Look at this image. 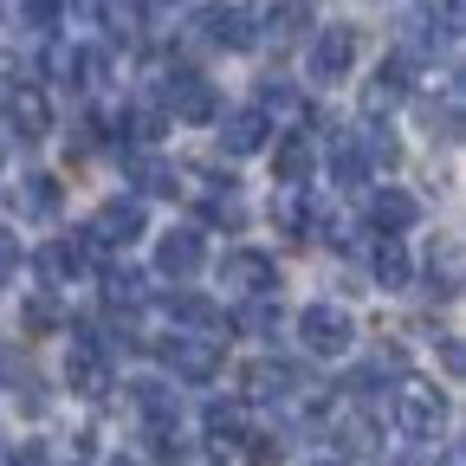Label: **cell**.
I'll use <instances>...</instances> for the list:
<instances>
[{"label": "cell", "mask_w": 466, "mask_h": 466, "mask_svg": "<svg viewBox=\"0 0 466 466\" xmlns=\"http://www.w3.org/2000/svg\"><path fill=\"white\" fill-rule=\"evenodd\" d=\"M370 266H376V285H382V291H401L408 279H415V272H408V253H401V240H395V233H382V240H376Z\"/></svg>", "instance_id": "cell-16"}, {"label": "cell", "mask_w": 466, "mask_h": 466, "mask_svg": "<svg viewBox=\"0 0 466 466\" xmlns=\"http://www.w3.org/2000/svg\"><path fill=\"white\" fill-rule=\"evenodd\" d=\"M311 168H318V149H311V137H305V130H291V137L279 143V156H272V175H279V188H299V182H311Z\"/></svg>", "instance_id": "cell-12"}, {"label": "cell", "mask_w": 466, "mask_h": 466, "mask_svg": "<svg viewBox=\"0 0 466 466\" xmlns=\"http://www.w3.org/2000/svg\"><path fill=\"white\" fill-rule=\"evenodd\" d=\"M58 14H66V0H20V20H26L33 33H52Z\"/></svg>", "instance_id": "cell-29"}, {"label": "cell", "mask_w": 466, "mask_h": 466, "mask_svg": "<svg viewBox=\"0 0 466 466\" xmlns=\"http://www.w3.org/2000/svg\"><path fill=\"white\" fill-rule=\"evenodd\" d=\"M201 266H208L201 227H168L162 240H156V272H162V279H195Z\"/></svg>", "instance_id": "cell-6"}, {"label": "cell", "mask_w": 466, "mask_h": 466, "mask_svg": "<svg viewBox=\"0 0 466 466\" xmlns=\"http://www.w3.org/2000/svg\"><path fill=\"white\" fill-rule=\"evenodd\" d=\"M395 428L408 434V441H434L441 428H447V395L434 389V382H415V376H401L395 382Z\"/></svg>", "instance_id": "cell-1"}, {"label": "cell", "mask_w": 466, "mask_h": 466, "mask_svg": "<svg viewBox=\"0 0 466 466\" xmlns=\"http://www.w3.org/2000/svg\"><path fill=\"white\" fill-rule=\"evenodd\" d=\"M33 266H39V279H46V285H66V279H78V272H85V253H78L72 240H46V247L33 253Z\"/></svg>", "instance_id": "cell-15"}, {"label": "cell", "mask_w": 466, "mask_h": 466, "mask_svg": "<svg viewBox=\"0 0 466 466\" xmlns=\"http://www.w3.org/2000/svg\"><path fill=\"white\" fill-rule=\"evenodd\" d=\"M97 20H104V33H110V39H137L143 7H137V0H97Z\"/></svg>", "instance_id": "cell-23"}, {"label": "cell", "mask_w": 466, "mask_h": 466, "mask_svg": "<svg viewBox=\"0 0 466 466\" xmlns=\"http://www.w3.org/2000/svg\"><path fill=\"white\" fill-rule=\"evenodd\" d=\"M220 337H201V330H175L168 343H162V370L175 376V382H214L220 376Z\"/></svg>", "instance_id": "cell-2"}, {"label": "cell", "mask_w": 466, "mask_h": 466, "mask_svg": "<svg viewBox=\"0 0 466 466\" xmlns=\"http://www.w3.org/2000/svg\"><path fill=\"white\" fill-rule=\"evenodd\" d=\"M214 124H220V149H227V162L259 156V149L272 143V116H266V110H227V116H214Z\"/></svg>", "instance_id": "cell-7"}, {"label": "cell", "mask_w": 466, "mask_h": 466, "mask_svg": "<svg viewBox=\"0 0 466 466\" xmlns=\"http://www.w3.org/2000/svg\"><path fill=\"white\" fill-rule=\"evenodd\" d=\"M201 428H208L214 453H227V447H247V401H208Z\"/></svg>", "instance_id": "cell-13"}, {"label": "cell", "mask_w": 466, "mask_h": 466, "mask_svg": "<svg viewBox=\"0 0 466 466\" xmlns=\"http://www.w3.org/2000/svg\"><path fill=\"white\" fill-rule=\"evenodd\" d=\"M20 272V233L14 227H0V285H7Z\"/></svg>", "instance_id": "cell-33"}, {"label": "cell", "mask_w": 466, "mask_h": 466, "mask_svg": "<svg viewBox=\"0 0 466 466\" xmlns=\"http://www.w3.org/2000/svg\"><path fill=\"white\" fill-rule=\"evenodd\" d=\"M162 130H168V116H162L156 104H130V110H124V137H130V143H156Z\"/></svg>", "instance_id": "cell-26"}, {"label": "cell", "mask_w": 466, "mask_h": 466, "mask_svg": "<svg viewBox=\"0 0 466 466\" xmlns=\"http://www.w3.org/2000/svg\"><path fill=\"white\" fill-rule=\"evenodd\" d=\"M26 330H58V299L52 291H33L26 299Z\"/></svg>", "instance_id": "cell-31"}, {"label": "cell", "mask_w": 466, "mask_h": 466, "mask_svg": "<svg viewBox=\"0 0 466 466\" xmlns=\"http://www.w3.org/2000/svg\"><path fill=\"white\" fill-rule=\"evenodd\" d=\"M7 124H14V130H20L26 143L52 130V110H46V97H39L33 85H26V91H7Z\"/></svg>", "instance_id": "cell-14"}, {"label": "cell", "mask_w": 466, "mask_h": 466, "mask_svg": "<svg viewBox=\"0 0 466 466\" xmlns=\"http://www.w3.org/2000/svg\"><path fill=\"white\" fill-rule=\"evenodd\" d=\"M247 395H253V401L291 395V363H253V370H247Z\"/></svg>", "instance_id": "cell-19"}, {"label": "cell", "mask_w": 466, "mask_h": 466, "mask_svg": "<svg viewBox=\"0 0 466 466\" xmlns=\"http://www.w3.org/2000/svg\"><path fill=\"white\" fill-rule=\"evenodd\" d=\"M279 324H285V311L272 305V291H259V299L240 311V330H247V337H279Z\"/></svg>", "instance_id": "cell-25"}, {"label": "cell", "mask_w": 466, "mask_h": 466, "mask_svg": "<svg viewBox=\"0 0 466 466\" xmlns=\"http://www.w3.org/2000/svg\"><path fill=\"white\" fill-rule=\"evenodd\" d=\"M330 175H337V182H363V175H370V156H363L357 137H337L330 143Z\"/></svg>", "instance_id": "cell-24"}, {"label": "cell", "mask_w": 466, "mask_h": 466, "mask_svg": "<svg viewBox=\"0 0 466 466\" xmlns=\"http://www.w3.org/2000/svg\"><path fill=\"white\" fill-rule=\"evenodd\" d=\"M168 110L182 116V124H214V116H220V91L201 72H175L168 78Z\"/></svg>", "instance_id": "cell-9"}, {"label": "cell", "mask_w": 466, "mask_h": 466, "mask_svg": "<svg viewBox=\"0 0 466 466\" xmlns=\"http://www.w3.org/2000/svg\"><path fill=\"white\" fill-rule=\"evenodd\" d=\"M201 39L208 46H227V52H247L253 39H259V20H253V7H201Z\"/></svg>", "instance_id": "cell-8"}, {"label": "cell", "mask_w": 466, "mask_h": 466, "mask_svg": "<svg viewBox=\"0 0 466 466\" xmlns=\"http://www.w3.org/2000/svg\"><path fill=\"white\" fill-rule=\"evenodd\" d=\"M104 299L110 305H143L149 299V279L137 266H104Z\"/></svg>", "instance_id": "cell-17"}, {"label": "cell", "mask_w": 466, "mask_h": 466, "mask_svg": "<svg viewBox=\"0 0 466 466\" xmlns=\"http://www.w3.org/2000/svg\"><path fill=\"white\" fill-rule=\"evenodd\" d=\"M130 175H137V188H143V195H175V188H182L175 162H162V156H137V162H130Z\"/></svg>", "instance_id": "cell-18"}, {"label": "cell", "mask_w": 466, "mask_h": 466, "mask_svg": "<svg viewBox=\"0 0 466 466\" xmlns=\"http://www.w3.org/2000/svg\"><path fill=\"white\" fill-rule=\"evenodd\" d=\"M220 279H227V291H247V299H259V291H272V285H279V266H272L266 253L240 247V253H227Z\"/></svg>", "instance_id": "cell-10"}, {"label": "cell", "mask_w": 466, "mask_h": 466, "mask_svg": "<svg viewBox=\"0 0 466 466\" xmlns=\"http://www.w3.org/2000/svg\"><path fill=\"white\" fill-rule=\"evenodd\" d=\"M175 318H182V330H201V337H220V305H208V299H195V291H182V299L168 305Z\"/></svg>", "instance_id": "cell-20"}, {"label": "cell", "mask_w": 466, "mask_h": 466, "mask_svg": "<svg viewBox=\"0 0 466 466\" xmlns=\"http://www.w3.org/2000/svg\"><path fill=\"white\" fill-rule=\"evenodd\" d=\"M20 201H26V214H39V220H52L58 208H66V195H58L52 175H26V182H20Z\"/></svg>", "instance_id": "cell-22"}, {"label": "cell", "mask_w": 466, "mask_h": 466, "mask_svg": "<svg viewBox=\"0 0 466 466\" xmlns=\"http://www.w3.org/2000/svg\"><path fill=\"white\" fill-rule=\"evenodd\" d=\"M253 110H266V116H272V110H299V91H291L285 78H266V85H259V104H253Z\"/></svg>", "instance_id": "cell-30"}, {"label": "cell", "mask_w": 466, "mask_h": 466, "mask_svg": "<svg viewBox=\"0 0 466 466\" xmlns=\"http://www.w3.org/2000/svg\"><path fill=\"white\" fill-rule=\"evenodd\" d=\"M201 214H208L214 227H240V220H247V208H240V195H233V188H227V195H208Z\"/></svg>", "instance_id": "cell-28"}, {"label": "cell", "mask_w": 466, "mask_h": 466, "mask_svg": "<svg viewBox=\"0 0 466 466\" xmlns=\"http://www.w3.org/2000/svg\"><path fill=\"white\" fill-rule=\"evenodd\" d=\"M415 220H421V201L408 188H376V201H370V227L376 233H408Z\"/></svg>", "instance_id": "cell-11"}, {"label": "cell", "mask_w": 466, "mask_h": 466, "mask_svg": "<svg viewBox=\"0 0 466 466\" xmlns=\"http://www.w3.org/2000/svg\"><path fill=\"white\" fill-rule=\"evenodd\" d=\"M428 279H434L441 291H453V285H460V253H453V247H441V259H428Z\"/></svg>", "instance_id": "cell-32"}, {"label": "cell", "mask_w": 466, "mask_h": 466, "mask_svg": "<svg viewBox=\"0 0 466 466\" xmlns=\"http://www.w3.org/2000/svg\"><path fill=\"white\" fill-rule=\"evenodd\" d=\"M14 466H46V447H20V453H14Z\"/></svg>", "instance_id": "cell-34"}, {"label": "cell", "mask_w": 466, "mask_h": 466, "mask_svg": "<svg viewBox=\"0 0 466 466\" xmlns=\"http://www.w3.org/2000/svg\"><path fill=\"white\" fill-rule=\"evenodd\" d=\"M389 466H421V460H389Z\"/></svg>", "instance_id": "cell-36"}, {"label": "cell", "mask_w": 466, "mask_h": 466, "mask_svg": "<svg viewBox=\"0 0 466 466\" xmlns=\"http://www.w3.org/2000/svg\"><path fill=\"white\" fill-rule=\"evenodd\" d=\"M311 20V7H305V0H272V14H266V33L272 39H291V33H299Z\"/></svg>", "instance_id": "cell-27"}, {"label": "cell", "mask_w": 466, "mask_h": 466, "mask_svg": "<svg viewBox=\"0 0 466 466\" xmlns=\"http://www.w3.org/2000/svg\"><path fill=\"white\" fill-rule=\"evenodd\" d=\"M350 66H357V33H350V26H324V33L311 39L305 72H311L318 85H343V78H350Z\"/></svg>", "instance_id": "cell-5"}, {"label": "cell", "mask_w": 466, "mask_h": 466, "mask_svg": "<svg viewBox=\"0 0 466 466\" xmlns=\"http://www.w3.org/2000/svg\"><path fill=\"white\" fill-rule=\"evenodd\" d=\"M299 343L311 357H343V350L357 343V318L343 305H311V311H299Z\"/></svg>", "instance_id": "cell-4"}, {"label": "cell", "mask_w": 466, "mask_h": 466, "mask_svg": "<svg viewBox=\"0 0 466 466\" xmlns=\"http://www.w3.org/2000/svg\"><path fill=\"white\" fill-rule=\"evenodd\" d=\"M130 401L143 408L149 421H175V389L168 382H156V376H143V382H130Z\"/></svg>", "instance_id": "cell-21"}, {"label": "cell", "mask_w": 466, "mask_h": 466, "mask_svg": "<svg viewBox=\"0 0 466 466\" xmlns=\"http://www.w3.org/2000/svg\"><path fill=\"white\" fill-rule=\"evenodd\" d=\"M104 466H137V460H104Z\"/></svg>", "instance_id": "cell-35"}, {"label": "cell", "mask_w": 466, "mask_h": 466, "mask_svg": "<svg viewBox=\"0 0 466 466\" xmlns=\"http://www.w3.org/2000/svg\"><path fill=\"white\" fill-rule=\"evenodd\" d=\"M149 233V214H143V201L130 195V201H104L97 214H91V227H85V240L91 247H104V253H124V247H137Z\"/></svg>", "instance_id": "cell-3"}]
</instances>
